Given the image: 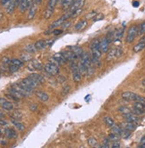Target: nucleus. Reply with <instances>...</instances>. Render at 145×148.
<instances>
[{
	"mask_svg": "<svg viewBox=\"0 0 145 148\" xmlns=\"http://www.w3.org/2000/svg\"><path fill=\"white\" fill-rule=\"evenodd\" d=\"M42 68H43L42 63L37 60H32L28 65V69L29 71H40L42 70Z\"/></svg>",
	"mask_w": 145,
	"mask_h": 148,
	"instance_id": "nucleus-9",
	"label": "nucleus"
},
{
	"mask_svg": "<svg viewBox=\"0 0 145 148\" xmlns=\"http://www.w3.org/2000/svg\"><path fill=\"white\" fill-rule=\"evenodd\" d=\"M5 135L10 139H14V138H16V137H17V132L12 128L5 129Z\"/></svg>",
	"mask_w": 145,
	"mask_h": 148,
	"instance_id": "nucleus-20",
	"label": "nucleus"
},
{
	"mask_svg": "<svg viewBox=\"0 0 145 148\" xmlns=\"http://www.w3.org/2000/svg\"><path fill=\"white\" fill-rule=\"evenodd\" d=\"M5 117V113L0 110V118H4Z\"/></svg>",
	"mask_w": 145,
	"mask_h": 148,
	"instance_id": "nucleus-57",
	"label": "nucleus"
},
{
	"mask_svg": "<svg viewBox=\"0 0 145 148\" xmlns=\"http://www.w3.org/2000/svg\"><path fill=\"white\" fill-rule=\"evenodd\" d=\"M61 64L59 62H57L54 58L52 59L49 62H47L46 64L45 65V71L50 74L52 76H54V75H57L59 73V66Z\"/></svg>",
	"mask_w": 145,
	"mask_h": 148,
	"instance_id": "nucleus-2",
	"label": "nucleus"
},
{
	"mask_svg": "<svg viewBox=\"0 0 145 148\" xmlns=\"http://www.w3.org/2000/svg\"><path fill=\"white\" fill-rule=\"evenodd\" d=\"M140 42H144V43H145V37H142V38L140 39Z\"/></svg>",
	"mask_w": 145,
	"mask_h": 148,
	"instance_id": "nucleus-60",
	"label": "nucleus"
},
{
	"mask_svg": "<svg viewBox=\"0 0 145 148\" xmlns=\"http://www.w3.org/2000/svg\"><path fill=\"white\" fill-rule=\"evenodd\" d=\"M22 113L20 112H19V111H15V112H14V113L11 115V117H12V119H14V120H17V121H20V120H22Z\"/></svg>",
	"mask_w": 145,
	"mask_h": 148,
	"instance_id": "nucleus-34",
	"label": "nucleus"
},
{
	"mask_svg": "<svg viewBox=\"0 0 145 148\" xmlns=\"http://www.w3.org/2000/svg\"><path fill=\"white\" fill-rule=\"evenodd\" d=\"M27 8H29L27 0H20V4H19V9H20V13H24L27 10Z\"/></svg>",
	"mask_w": 145,
	"mask_h": 148,
	"instance_id": "nucleus-26",
	"label": "nucleus"
},
{
	"mask_svg": "<svg viewBox=\"0 0 145 148\" xmlns=\"http://www.w3.org/2000/svg\"><path fill=\"white\" fill-rule=\"evenodd\" d=\"M63 54L64 57L66 58V60L69 62H74L78 58L77 56L71 50H65L63 52Z\"/></svg>",
	"mask_w": 145,
	"mask_h": 148,
	"instance_id": "nucleus-15",
	"label": "nucleus"
},
{
	"mask_svg": "<svg viewBox=\"0 0 145 148\" xmlns=\"http://www.w3.org/2000/svg\"><path fill=\"white\" fill-rule=\"evenodd\" d=\"M134 102H139V103H142L145 104V97L138 96V95H137V96L135 97V98H134Z\"/></svg>",
	"mask_w": 145,
	"mask_h": 148,
	"instance_id": "nucleus-43",
	"label": "nucleus"
},
{
	"mask_svg": "<svg viewBox=\"0 0 145 148\" xmlns=\"http://www.w3.org/2000/svg\"><path fill=\"white\" fill-rule=\"evenodd\" d=\"M123 117L126 119L127 121L133 122V123H136V124H137V122H138V121H139V119H138L137 116H136L135 114H134V113L131 112H128V113L124 114V115H123Z\"/></svg>",
	"mask_w": 145,
	"mask_h": 148,
	"instance_id": "nucleus-12",
	"label": "nucleus"
},
{
	"mask_svg": "<svg viewBox=\"0 0 145 148\" xmlns=\"http://www.w3.org/2000/svg\"><path fill=\"white\" fill-rule=\"evenodd\" d=\"M97 14H98V13H97L96 11H92V12L88 13V14L86 15V20H88V19H94Z\"/></svg>",
	"mask_w": 145,
	"mask_h": 148,
	"instance_id": "nucleus-41",
	"label": "nucleus"
},
{
	"mask_svg": "<svg viewBox=\"0 0 145 148\" xmlns=\"http://www.w3.org/2000/svg\"><path fill=\"white\" fill-rule=\"evenodd\" d=\"M17 4L15 0H10L8 2V4L5 5V11L8 14H12L14 11V9L16 7Z\"/></svg>",
	"mask_w": 145,
	"mask_h": 148,
	"instance_id": "nucleus-14",
	"label": "nucleus"
},
{
	"mask_svg": "<svg viewBox=\"0 0 145 148\" xmlns=\"http://www.w3.org/2000/svg\"><path fill=\"white\" fill-rule=\"evenodd\" d=\"M70 66L72 71V78H73L74 82L78 83L82 79V73L80 72L78 65L76 64V62H70Z\"/></svg>",
	"mask_w": 145,
	"mask_h": 148,
	"instance_id": "nucleus-3",
	"label": "nucleus"
},
{
	"mask_svg": "<svg viewBox=\"0 0 145 148\" xmlns=\"http://www.w3.org/2000/svg\"><path fill=\"white\" fill-rule=\"evenodd\" d=\"M69 25H70V23H69V22L68 23H66V24H63V29H66V28H68Z\"/></svg>",
	"mask_w": 145,
	"mask_h": 148,
	"instance_id": "nucleus-56",
	"label": "nucleus"
},
{
	"mask_svg": "<svg viewBox=\"0 0 145 148\" xmlns=\"http://www.w3.org/2000/svg\"><path fill=\"white\" fill-rule=\"evenodd\" d=\"M22 82H23L24 84H26L28 87H29L30 88H32V89H35L38 86V83H37L33 79H31L29 76L27 77V78H25V79H23L22 80Z\"/></svg>",
	"mask_w": 145,
	"mask_h": 148,
	"instance_id": "nucleus-11",
	"label": "nucleus"
},
{
	"mask_svg": "<svg viewBox=\"0 0 145 148\" xmlns=\"http://www.w3.org/2000/svg\"><path fill=\"white\" fill-rule=\"evenodd\" d=\"M71 51L74 53V54L77 56V57L78 58V57H81L82 56H83V50H82V48L81 47H71Z\"/></svg>",
	"mask_w": 145,
	"mask_h": 148,
	"instance_id": "nucleus-29",
	"label": "nucleus"
},
{
	"mask_svg": "<svg viewBox=\"0 0 145 148\" xmlns=\"http://www.w3.org/2000/svg\"><path fill=\"white\" fill-rule=\"evenodd\" d=\"M141 143H142V145H141L139 147H141V148H145V136H144V137H142V138Z\"/></svg>",
	"mask_w": 145,
	"mask_h": 148,
	"instance_id": "nucleus-52",
	"label": "nucleus"
},
{
	"mask_svg": "<svg viewBox=\"0 0 145 148\" xmlns=\"http://www.w3.org/2000/svg\"><path fill=\"white\" fill-rule=\"evenodd\" d=\"M37 11V4H36L35 2L31 5V6L29 7V14H28V19L29 20H32L36 14Z\"/></svg>",
	"mask_w": 145,
	"mask_h": 148,
	"instance_id": "nucleus-17",
	"label": "nucleus"
},
{
	"mask_svg": "<svg viewBox=\"0 0 145 148\" xmlns=\"http://www.w3.org/2000/svg\"><path fill=\"white\" fill-rule=\"evenodd\" d=\"M34 2L36 3V4H37V5H39L41 2H42V0H34Z\"/></svg>",
	"mask_w": 145,
	"mask_h": 148,
	"instance_id": "nucleus-58",
	"label": "nucleus"
},
{
	"mask_svg": "<svg viewBox=\"0 0 145 148\" xmlns=\"http://www.w3.org/2000/svg\"><path fill=\"white\" fill-rule=\"evenodd\" d=\"M137 96V95L135 93L133 92H131V91H126L122 93V98L124 100L126 101H134V98H135V97Z\"/></svg>",
	"mask_w": 145,
	"mask_h": 148,
	"instance_id": "nucleus-13",
	"label": "nucleus"
},
{
	"mask_svg": "<svg viewBox=\"0 0 145 148\" xmlns=\"http://www.w3.org/2000/svg\"><path fill=\"white\" fill-rule=\"evenodd\" d=\"M22 61H29L31 59V56L30 55H28V56H24V55H22Z\"/></svg>",
	"mask_w": 145,
	"mask_h": 148,
	"instance_id": "nucleus-50",
	"label": "nucleus"
},
{
	"mask_svg": "<svg viewBox=\"0 0 145 148\" xmlns=\"http://www.w3.org/2000/svg\"><path fill=\"white\" fill-rule=\"evenodd\" d=\"M137 34H138V26H136V25L131 26L128 29L127 36V43H132V42L134 40V38H136Z\"/></svg>",
	"mask_w": 145,
	"mask_h": 148,
	"instance_id": "nucleus-4",
	"label": "nucleus"
},
{
	"mask_svg": "<svg viewBox=\"0 0 145 148\" xmlns=\"http://www.w3.org/2000/svg\"><path fill=\"white\" fill-rule=\"evenodd\" d=\"M78 69H79V71H80V72L83 74V73H85L86 72V67H85V65L83 64V63L80 62L78 64Z\"/></svg>",
	"mask_w": 145,
	"mask_h": 148,
	"instance_id": "nucleus-46",
	"label": "nucleus"
},
{
	"mask_svg": "<svg viewBox=\"0 0 145 148\" xmlns=\"http://www.w3.org/2000/svg\"><path fill=\"white\" fill-rule=\"evenodd\" d=\"M75 0H61V4L63 9H67L72 5V4L74 3Z\"/></svg>",
	"mask_w": 145,
	"mask_h": 148,
	"instance_id": "nucleus-30",
	"label": "nucleus"
},
{
	"mask_svg": "<svg viewBox=\"0 0 145 148\" xmlns=\"http://www.w3.org/2000/svg\"><path fill=\"white\" fill-rule=\"evenodd\" d=\"M54 8H50V7H47L46 9V11H45V13H44V19H49V18H51V16L53 15V14H54Z\"/></svg>",
	"mask_w": 145,
	"mask_h": 148,
	"instance_id": "nucleus-33",
	"label": "nucleus"
},
{
	"mask_svg": "<svg viewBox=\"0 0 145 148\" xmlns=\"http://www.w3.org/2000/svg\"><path fill=\"white\" fill-rule=\"evenodd\" d=\"M85 1H86V0H75L74 3L72 4V5L70 6V10H69V11L73 12V11H75V10H77V9L81 8L83 5H84Z\"/></svg>",
	"mask_w": 145,
	"mask_h": 148,
	"instance_id": "nucleus-19",
	"label": "nucleus"
},
{
	"mask_svg": "<svg viewBox=\"0 0 145 148\" xmlns=\"http://www.w3.org/2000/svg\"><path fill=\"white\" fill-rule=\"evenodd\" d=\"M10 62H11V60H10L8 57H4L1 61V68L2 70H6L9 68Z\"/></svg>",
	"mask_w": 145,
	"mask_h": 148,
	"instance_id": "nucleus-28",
	"label": "nucleus"
},
{
	"mask_svg": "<svg viewBox=\"0 0 145 148\" xmlns=\"http://www.w3.org/2000/svg\"><path fill=\"white\" fill-rule=\"evenodd\" d=\"M99 39H95L91 44V52H92V61L94 63H97L99 59L101 56V50Z\"/></svg>",
	"mask_w": 145,
	"mask_h": 148,
	"instance_id": "nucleus-1",
	"label": "nucleus"
},
{
	"mask_svg": "<svg viewBox=\"0 0 145 148\" xmlns=\"http://www.w3.org/2000/svg\"><path fill=\"white\" fill-rule=\"evenodd\" d=\"M125 129L130 130V131H133L136 129V123H133V122H129L127 121L126 124H125Z\"/></svg>",
	"mask_w": 145,
	"mask_h": 148,
	"instance_id": "nucleus-35",
	"label": "nucleus"
},
{
	"mask_svg": "<svg viewBox=\"0 0 145 148\" xmlns=\"http://www.w3.org/2000/svg\"><path fill=\"white\" fill-rule=\"evenodd\" d=\"M2 135V132H1V130H0V136H1Z\"/></svg>",
	"mask_w": 145,
	"mask_h": 148,
	"instance_id": "nucleus-62",
	"label": "nucleus"
},
{
	"mask_svg": "<svg viewBox=\"0 0 145 148\" xmlns=\"http://www.w3.org/2000/svg\"><path fill=\"white\" fill-rule=\"evenodd\" d=\"M131 131L130 130H123V134H122V136H123V137L124 138H127V137H129L130 136V135H131V133H130Z\"/></svg>",
	"mask_w": 145,
	"mask_h": 148,
	"instance_id": "nucleus-48",
	"label": "nucleus"
},
{
	"mask_svg": "<svg viewBox=\"0 0 145 148\" xmlns=\"http://www.w3.org/2000/svg\"><path fill=\"white\" fill-rule=\"evenodd\" d=\"M8 91H9V93H10V94L13 95L14 97H16V98H18L19 100H20V99H22V98H24V97H26L22 92H20L19 90L15 89V88H13V87L10 88L8 89Z\"/></svg>",
	"mask_w": 145,
	"mask_h": 148,
	"instance_id": "nucleus-16",
	"label": "nucleus"
},
{
	"mask_svg": "<svg viewBox=\"0 0 145 148\" xmlns=\"http://www.w3.org/2000/svg\"><path fill=\"white\" fill-rule=\"evenodd\" d=\"M119 137H120L119 135L115 134V133H112V132L109 135V139H110V141H112V142L118 141V140H119Z\"/></svg>",
	"mask_w": 145,
	"mask_h": 148,
	"instance_id": "nucleus-38",
	"label": "nucleus"
},
{
	"mask_svg": "<svg viewBox=\"0 0 145 148\" xmlns=\"http://www.w3.org/2000/svg\"><path fill=\"white\" fill-rule=\"evenodd\" d=\"M24 49H25V51H26V52L29 53V54H32V53H34V52L37 50V48H36V47H35V44H34V45L29 44V45L26 46Z\"/></svg>",
	"mask_w": 145,
	"mask_h": 148,
	"instance_id": "nucleus-36",
	"label": "nucleus"
},
{
	"mask_svg": "<svg viewBox=\"0 0 145 148\" xmlns=\"http://www.w3.org/2000/svg\"><path fill=\"white\" fill-rule=\"evenodd\" d=\"M61 33H63V30H61V29H54L53 30V34L54 36H58V35H60Z\"/></svg>",
	"mask_w": 145,
	"mask_h": 148,
	"instance_id": "nucleus-49",
	"label": "nucleus"
},
{
	"mask_svg": "<svg viewBox=\"0 0 145 148\" xmlns=\"http://www.w3.org/2000/svg\"><path fill=\"white\" fill-rule=\"evenodd\" d=\"M142 85H143V86H145V79H144V80H142Z\"/></svg>",
	"mask_w": 145,
	"mask_h": 148,
	"instance_id": "nucleus-61",
	"label": "nucleus"
},
{
	"mask_svg": "<svg viewBox=\"0 0 145 148\" xmlns=\"http://www.w3.org/2000/svg\"><path fill=\"white\" fill-rule=\"evenodd\" d=\"M35 47L37 50H42L47 47V43H46V41L43 39H39L35 43Z\"/></svg>",
	"mask_w": 145,
	"mask_h": 148,
	"instance_id": "nucleus-24",
	"label": "nucleus"
},
{
	"mask_svg": "<svg viewBox=\"0 0 145 148\" xmlns=\"http://www.w3.org/2000/svg\"><path fill=\"white\" fill-rule=\"evenodd\" d=\"M144 48H145V43H144V42H140V43H138L137 45H135L133 47V52L134 53H139Z\"/></svg>",
	"mask_w": 145,
	"mask_h": 148,
	"instance_id": "nucleus-32",
	"label": "nucleus"
},
{
	"mask_svg": "<svg viewBox=\"0 0 145 148\" xmlns=\"http://www.w3.org/2000/svg\"><path fill=\"white\" fill-rule=\"evenodd\" d=\"M53 58H54L57 62H59L60 64H65V63L67 62V60H66V58L64 57V56H63V53H56V54L54 56Z\"/></svg>",
	"mask_w": 145,
	"mask_h": 148,
	"instance_id": "nucleus-18",
	"label": "nucleus"
},
{
	"mask_svg": "<svg viewBox=\"0 0 145 148\" xmlns=\"http://www.w3.org/2000/svg\"><path fill=\"white\" fill-rule=\"evenodd\" d=\"M36 97L42 102H47L49 100V96L45 93V92H42V91H37L36 92Z\"/></svg>",
	"mask_w": 145,
	"mask_h": 148,
	"instance_id": "nucleus-22",
	"label": "nucleus"
},
{
	"mask_svg": "<svg viewBox=\"0 0 145 148\" xmlns=\"http://www.w3.org/2000/svg\"><path fill=\"white\" fill-rule=\"evenodd\" d=\"M71 12L69 11V13H67V14H65L64 15H63L61 18H59L58 20H56L55 22H54L53 23H52L51 25H50V27H49V29H54V28H56V27H58V26H61L63 23H64V22L67 20V19H69V18H70L71 17Z\"/></svg>",
	"mask_w": 145,
	"mask_h": 148,
	"instance_id": "nucleus-5",
	"label": "nucleus"
},
{
	"mask_svg": "<svg viewBox=\"0 0 145 148\" xmlns=\"http://www.w3.org/2000/svg\"><path fill=\"white\" fill-rule=\"evenodd\" d=\"M88 144L90 145V146H95L97 142H96L95 137H89V138H88Z\"/></svg>",
	"mask_w": 145,
	"mask_h": 148,
	"instance_id": "nucleus-45",
	"label": "nucleus"
},
{
	"mask_svg": "<svg viewBox=\"0 0 145 148\" xmlns=\"http://www.w3.org/2000/svg\"><path fill=\"white\" fill-rule=\"evenodd\" d=\"M0 107L3 108L4 110H6V111H12L14 109V104L9 100L5 99L4 97H1L0 98Z\"/></svg>",
	"mask_w": 145,
	"mask_h": 148,
	"instance_id": "nucleus-8",
	"label": "nucleus"
},
{
	"mask_svg": "<svg viewBox=\"0 0 145 148\" xmlns=\"http://www.w3.org/2000/svg\"><path fill=\"white\" fill-rule=\"evenodd\" d=\"M111 146L113 148H118V147H120V144H119L118 141H116V142H113V144H112Z\"/></svg>",
	"mask_w": 145,
	"mask_h": 148,
	"instance_id": "nucleus-51",
	"label": "nucleus"
},
{
	"mask_svg": "<svg viewBox=\"0 0 145 148\" xmlns=\"http://www.w3.org/2000/svg\"><path fill=\"white\" fill-rule=\"evenodd\" d=\"M133 113H134L135 115H142V114L145 113V111H141V110H138V109H136V108H134V107H133Z\"/></svg>",
	"mask_w": 145,
	"mask_h": 148,
	"instance_id": "nucleus-47",
	"label": "nucleus"
},
{
	"mask_svg": "<svg viewBox=\"0 0 145 148\" xmlns=\"http://www.w3.org/2000/svg\"><path fill=\"white\" fill-rule=\"evenodd\" d=\"M139 5H140V4H139L138 1H133V7H138Z\"/></svg>",
	"mask_w": 145,
	"mask_h": 148,
	"instance_id": "nucleus-54",
	"label": "nucleus"
},
{
	"mask_svg": "<svg viewBox=\"0 0 145 148\" xmlns=\"http://www.w3.org/2000/svg\"><path fill=\"white\" fill-rule=\"evenodd\" d=\"M86 25H87V21H86V20L80 21V22H79L78 23L76 24V26H75V30H77V31L82 30Z\"/></svg>",
	"mask_w": 145,
	"mask_h": 148,
	"instance_id": "nucleus-27",
	"label": "nucleus"
},
{
	"mask_svg": "<svg viewBox=\"0 0 145 148\" xmlns=\"http://www.w3.org/2000/svg\"><path fill=\"white\" fill-rule=\"evenodd\" d=\"M103 121H104L105 124L108 127H110V128H111L113 125H115V122H114L113 119L110 118V117H104V118H103Z\"/></svg>",
	"mask_w": 145,
	"mask_h": 148,
	"instance_id": "nucleus-37",
	"label": "nucleus"
},
{
	"mask_svg": "<svg viewBox=\"0 0 145 148\" xmlns=\"http://www.w3.org/2000/svg\"><path fill=\"white\" fill-rule=\"evenodd\" d=\"M133 107L138 109V110H141V111H145V104L139 103V102H134Z\"/></svg>",
	"mask_w": 145,
	"mask_h": 148,
	"instance_id": "nucleus-39",
	"label": "nucleus"
},
{
	"mask_svg": "<svg viewBox=\"0 0 145 148\" xmlns=\"http://www.w3.org/2000/svg\"><path fill=\"white\" fill-rule=\"evenodd\" d=\"M123 54V51L120 47H117V48H113L111 49L109 54H108V56H107V60L108 61H110V60H113L115 58H118L119 56H121Z\"/></svg>",
	"mask_w": 145,
	"mask_h": 148,
	"instance_id": "nucleus-7",
	"label": "nucleus"
},
{
	"mask_svg": "<svg viewBox=\"0 0 145 148\" xmlns=\"http://www.w3.org/2000/svg\"><path fill=\"white\" fill-rule=\"evenodd\" d=\"M3 17H4L3 12H1V11H0V21H1V20L3 19Z\"/></svg>",
	"mask_w": 145,
	"mask_h": 148,
	"instance_id": "nucleus-59",
	"label": "nucleus"
},
{
	"mask_svg": "<svg viewBox=\"0 0 145 148\" xmlns=\"http://www.w3.org/2000/svg\"><path fill=\"white\" fill-rule=\"evenodd\" d=\"M110 129H111V132H112V133L118 134V135H119L120 136H122V134H123V130L121 129V127L117 126V125H113Z\"/></svg>",
	"mask_w": 145,
	"mask_h": 148,
	"instance_id": "nucleus-31",
	"label": "nucleus"
},
{
	"mask_svg": "<svg viewBox=\"0 0 145 148\" xmlns=\"http://www.w3.org/2000/svg\"><path fill=\"white\" fill-rule=\"evenodd\" d=\"M145 33V22L140 24L138 27V35H143Z\"/></svg>",
	"mask_w": 145,
	"mask_h": 148,
	"instance_id": "nucleus-40",
	"label": "nucleus"
},
{
	"mask_svg": "<svg viewBox=\"0 0 145 148\" xmlns=\"http://www.w3.org/2000/svg\"><path fill=\"white\" fill-rule=\"evenodd\" d=\"M12 123L14 124V126L15 127V128L19 130V131H23L25 130V126L22 124V123H20L19 121L17 120H14L12 119Z\"/></svg>",
	"mask_w": 145,
	"mask_h": 148,
	"instance_id": "nucleus-25",
	"label": "nucleus"
},
{
	"mask_svg": "<svg viewBox=\"0 0 145 148\" xmlns=\"http://www.w3.org/2000/svg\"><path fill=\"white\" fill-rule=\"evenodd\" d=\"M29 77L31 78V79H33L38 84H43L45 82V79L43 78V76L39 75V74H37V73H32V74H30Z\"/></svg>",
	"mask_w": 145,
	"mask_h": 148,
	"instance_id": "nucleus-23",
	"label": "nucleus"
},
{
	"mask_svg": "<svg viewBox=\"0 0 145 148\" xmlns=\"http://www.w3.org/2000/svg\"><path fill=\"white\" fill-rule=\"evenodd\" d=\"M81 62L85 65L86 69L92 65V62L90 61V57L88 54H83V56H81Z\"/></svg>",
	"mask_w": 145,
	"mask_h": 148,
	"instance_id": "nucleus-21",
	"label": "nucleus"
},
{
	"mask_svg": "<svg viewBox=\"0 0 145 148\" xmlns=\"http://www.w3.org/2000/svg\"><path fill=\"white\" fill-rule=\"evenodd\" d=\"M110 39H109L107 37L101 39V41L100 42L101 53H107V52L109 51V48H110Z\"/></svg>",
	"mask_w": 145,
	"mask_h": 148,
	"instance_id": "nucleus-10",
	"label": "nucleus"
},
{
	"mask_svg": "<svg viewBox=\"0 0 145 148\" xmlns=\"http://www.w3.org/2000/svg\"><path fill=\"white\" fill-rule=\"evenodd\" d=\"M118 112L124 115V114H126V113L130 112V110H129L127 107H126V106H121V107H119V108H118Z\"/></svg>",
	"mask_w": 145,
	"mask_h": 148,
	"instance_id": "nucleus-42",
	"label": "nucleus"
},
{
	"mask_svg": "<svg viewBox=\"0 0 145 148\" xmlns=\"http://www.w3.org/2000/svg\"><path fill=\"white\" fill-rule=\"evenodd\" d=\"M9 1H10V0H0V3H1L2 5H6Z\"/></svg>",
	"mask_w": 145,
	"mask_h": 148,
	"instance_id": "nucleus-53",
	"label": "nucleus"
},
{
	"mask_svg": "<svg viewBox=\"0 0 145 148\" xmlns=\"http://www.w3.org/2000/svg\"><path fill=\"white\" fill-rule=\"evenodd\" d=\"M22 65H23V61H20L19 59H13L11 60V62H10L8 70L10 72H15Z\"/></svg>",
	"mask_w": 145,
	"mask_h": 148,
	"instance_id": "nucleus-6",
	"label": "nucleus"
},
{
	"mask_svg": "<svg viewBox=\"0 0 145 148\" xmlns=\"http://www.w3.org/2000/svg\"><path fill=\"white\" fill-rule=\"evenodd\" d=\"M58 1H59V0H49V3H48L47 7L54 8V6H55V5L57 4Z\"/></svg>",
	"mask_w": 145,
	"mask_h": 148,
	"instance_id": "nucleus-44",
	"label": "nucleus"
},
{
	"mask_svg": "<svg viewBox=\"0 0 145 148\" xmlns=\"http://www.w3.org/2000/svg\"><path fill=\"white\" fill-rule=\"evenodd\" d=\"M30 110H31V111H35L36 109H37V105L36 104H33V105H30Z\"/></svg>",
	"mask_w": 145,
	"mask_h": 148,
	"instance_id": "nucleus-55",
	"label": "nucleus"
}]
</instances>
